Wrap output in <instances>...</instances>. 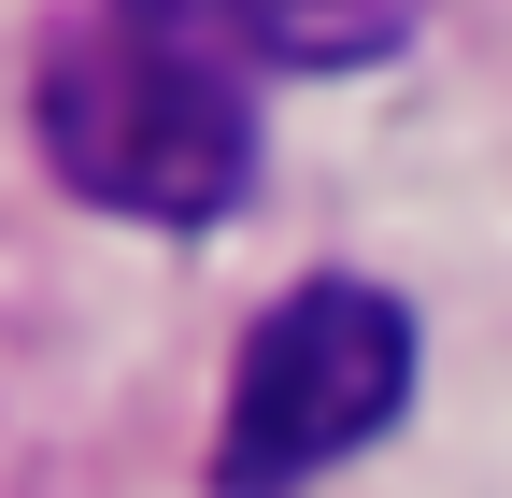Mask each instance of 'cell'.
<instances>
[{
	"mask_svg": "<svg viewBox=\"0 0 512 498\" xmlns=\"http://www.w3.org/2000/svg\"><path fill=\"white\" fill-rule=\"evenodd\" d=\"M214 0H86L43 43V171L128 228H214L256 171V86Z\"/></svg>",
	"mask_w": 512,
	"mask_h": 498,
	"instance_id": "obj_1",
	"label": "cell"
},
{
	"mask_svg": "<svg viewBox=\"0 0 512 498\" xmlns=\"http://www.w3.org/2000/svg\"><path fill=\"white\" fill-rule=\"evenodd\" d=\"M214 15L271 57V72H370V57H399L427 0H214Z\"/></svg>",
	"mask_w": 512,
	"mask_h": 498,
	"instance_id": "obj_3",
	"label": "cell"
},
{
	"mask_svg": "<svg viewBox=\"0 0 512 498\" xmlns=\"http://www.w3.org/2000/svg\"><path fill=\"white\" fill-rule=\"evenodd\" d=\"M413 399V314L384 285L328 271L256 314L242 370H228V427H214V498H299L313 470H342L356 442H384Z\"/></svg>",
	"mask_w": 512,
	"mask_h": 498,
	"instance_id": "obj_2",
	"label": "cell"
}]
</instances>
